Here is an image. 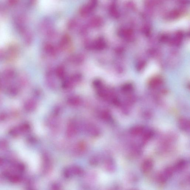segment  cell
Instances as JSON below:
<instances>
[{"label": "cell", "mask_w": 190, "mask_h": 190, "mask_svg": "<svg viewBox=\"0 0 190 190\" xmlns=\"http://www.w3.org/2000/svg\"><path fill=\"white\" fill-rule=\"evenodd\" d=\"M57 3V0H41L42 8L49 11L56 8Z\"/></svg>", "instance_id": "obj_2"}, {"label": "cell", "mask_w": 190, "mask_h": 190, "mask_svg": "<svg viewBox=\"0 0 190 190\" xmlns=\"http://www.w3.org/2000/svg\"><path fill=\"white\" fill-rule=\"evenodd\" d=\"M154 135V133L151 131H144L143 133V138L142 140L144 142H146L148 140H150Z\"/></svg>", "instance_id": "obj_7"}, {"label": "cell", "mask_w": 190, "mask_h": 190, "mask_svg": "<svg viewBox=\"0 0 190 190\" xmlns=\"http://www.w3.org/2000/svg\"><path fill=\"white\" fill-rule=\"evenodd\" d=\"M186 165V162L185 160H181L179 161L173 167L174 171H181L184 168Z\"/></svg>", "instance_id": "obj_6"}, {"label": "cell", "mask_w": 190, "mask_h": 190, "mask_svg": "<svg viewBox=\"0 0 190 190\" xmlns=\"http://www.w3.org/2000/svg\"><path fill=\"white\" fill-rule=\"evenodd\" d=\"M173 167H168L160 174L158 177L159 181L161 183H164L168 179L171 177L174 171Z\"/></svg>", "instance_id": "obj_1"}, {"label": "cell", "mask_w": 190, "mask_h": 190, "mask_svg": "<svg viewBox=\"0 0 190 190\" xmlns=\"http://www.w3.org/2000/svg\"><path fill=\"white\" fill-rule=\"evenodd\" d=\"M179 125L180 129L184 131H189L190 129V122L188 119L182 118L179 120Z\"/></svg>", "instance_id": "obj_4"}, {"label": "cell", "mask_w": 190, "mask_h": 190, "mask_svg": "<svg viewBox=\"0 0 190 190\" xmlns=\"http://www.w3.org/2000/svg\"><path fill=\"white\" fill-rule=\"evenodd\" d=\"M145 131V128L141 125H137L133 127L130 130V133L132 135L136 136L140 135Z\"/></svg>", "instance_id": "obj_5"}, {"label": "cell", "mask_w": 190, "mask_h": 190, "mask_svg": "<svg viewBox=\"0 0 190 190\" xmlns=\"http://www.w3.org/2000/svg\"><path fill=\"white\" fill-rule=\"evenodd\" d=\"M154 165V162L151 159H146L142 164L141 169L142 172L145 174L149 172L152 169Z\"/></svg>", "instance_id": "obj_3"}]
</instances>
